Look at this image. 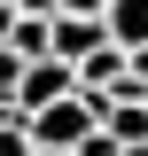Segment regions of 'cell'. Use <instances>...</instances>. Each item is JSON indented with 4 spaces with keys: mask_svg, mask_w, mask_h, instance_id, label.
I'll return each instance as SVG.
<instances>
[{
    "mask_svg": "<svg viewBox=\"0 0 148 156\" xmlns=\"http://www.w3.org/2000/svg\"><path fill=\"white\" fill-rule=\"evenodd\" d=\"M8 39H16V8L0 0V47H8Z\"/></svg>",
    "mask_w": 148,
    "mask_h": 156,
    "instance_id": "obj_8",
    "label": "cell"
},
{
    "mask_svg": "<svg viewBox=\"0 0 148 156\" xmlns=\"http://www.w3.org/2000/svg\"><path fill=\"white\" fill-rule=\"evenodd\" d=\"M125 156H148V140H132V148H125Z\"/></svg>",
    "mask_w": 148,
    "mask_h": 156,
    "instance_id": "obj_9",
    "label": "cell"
},
{
    "mask_svg": "<svg viewBox=\"0 0 148 156\" xmlns=\"http://www.w3.org/2000/svg\"><path fill=\"white\" fill-rule=\"evenodd\" d=\"M62 16H109V0H62Z\"/></svg>",
    "mask_w": 148,
    "mask_h": 156,
    "instance_id": "obj_7",
    "label": "cell"
},
{
    "mask_svg": "<svg viewBox=\"0 0 148 156\" xmlns=\"http://www.w3.org/2000/svg\"><path fill=\"white\" fill-rule=\"evenodd\" d=\"M101 125L117 148H132V140H148V101H101Z\"/></svg>",
    "mask_w": 148,
    "mask_h": 156,
    "instance_id": "obj_4",
    "label": "cell"
},
{
    "mask_svg": "<svg viewBox=\"0 0 148 156\" xmlns=\"http://www.w3.org/2000/svg\"><path fill=\"white\" fill-rule=\"evenodd\" d=\"M23 70H31V62H23L16 47H0V101H16V94H23Z\"/></svg>",
    "mask_w": 148,
    "mask_h": 156,
    "instance_id": "obj_6",
    "label": "cell"
},
{
    "mask_svg": "<svg viewBox=\"0 0 148 156\" xmlns=\"http://www.w3.org/2000/svg\"><path fill=\"white\" fill-rule=\"evenodd\" d=\"M93 125H101V101H93V94H70V101H55V109L31 117V140H39V148H86Z\"/></svg>",
    "mask_w": 148,
    "mask_h": 156,
    "instance_id": "obj_1",
    "label": "cell"
},
{
    "mask_svg": "<svg viewBox=\"0 0 148 156\" xmlns=\"http://www.w3.org/2000/svg\"><path fill=\"white\" fill-rule=\"evenodd\" d=\"M39 156H78V148H39Z\"/></svg>",
    "mask_w": 148,
    "mask_h": 156,
    "instance_id": "obj_10",
    "label": "cell"
},
{
    "mask_svg": "<svg viewBox=\"0 0 148 156\" xmlns=\"http://www.w3.org/2000/svg\"><path fill=\"white\" fill-rule=\"evenodd\" d=\"M109 47V23L101 16H55V55L62 62H86V55H101Z\"/></svg>",
    "mask_w": 148,
    "mask_h": 156,
    "instance_id": "obj_3",
    "label": "cell"
},
{
    "mask_svg": "<svg viewBox=\"0 0 148 156\" xmlns=\"http://www.w3.org/2000/svg\"><path fill=\"white\" fill-rule=\"evenodd\" d=\"M109 39L117 47H148V0H109Z\"/></svg>",
    "mask_w": 148,
    "mask_h": 156,
    "instance_id": "obj_5",
    "label": "cell"
},
{
    "mask_svg": "<svg viewBox=\"0 0 148 156\" xmlns=\"http://www.w3.org/2000/svg\"><path fill=\"white\" fill-rule=\"evenodd\" d=\"M70 94H78V62L47 55V62H31V70H23V94H16V109H23V117H39V109H55V101H70Z\"/></svg>",
    "mask_w": 148,
    "mask_h": 156,
    "instance_id": "obj_2",
    "label": "cell"
}]
</instances>
